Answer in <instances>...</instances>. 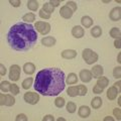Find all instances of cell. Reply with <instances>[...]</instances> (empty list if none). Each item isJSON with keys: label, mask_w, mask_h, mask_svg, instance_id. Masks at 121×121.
<instances>
[{"label": "cell", "mask_w": 121, "mask_h": 121, "mask_svg": "<svg viewBox=\"0 0 121 121\" xmlns=\"http://www.w3.org/2000/svg\"><path fill=\"white\" fill-rule=\"evenodd\" d=\"M5 74H6V68L4 67L3 64H0V75L4 76Z\"/></svg>", "instance_id": "cell-41"}, {"label": "cell", "mask_w": 121, "mask_h": 121, "mask_svg": "<svg viewBox=\"0 0 121 121\" xmlns=\"http://www.w3.org/2000/svg\"><path fill=\"white\" fill-rule=\"evenodd\" d=\"M78 91H79V96H85L87 92H88V89H87V87L85 85H79Z\"/></svg>", "instance_id": "cell-32"}, {"label": "cell", "mask_w": 121, "mask_h": 121, "mask_svg": "<svg viewBox=\"0 0 121 121\" xmlns=\"http://www.w3.org/2000/svg\"><path fill=\"white\" fill-rule=\"evenodd\" d=\"M35 29L39 31L40 35H48L51 31V24L48 22H44V21H36V23L35 25Z\"/></svg>", "instance_id": "cell-4"}, {"label": "cell", "mask_w": 121, "mask_h": 121, "mask_svg": "<svg viewBox=\"0 0 121 121\" xmlns=\"http://www.w3.org/2000/svg\"><path fill=\"white\" fill-rule=\"evenodd\" d=\"M79 77H80L81 81L84 82V83H89L91 80H92L93 76H92V73L91 71L89 70H82L79 74Z\"/></svg>", "instance_id": "cell-10"}, {"label": "cell", "mask_w": 121, "mask_h": 121, "mask_svg": "<svg viewBox=\"0 0 121 121\" xmlns=\"http://www.w3.org/2000/svg\"><path fill=\"white\" fill-rule=\"evenodd\" d=\"M58 121H66L65 118H62V117H60V118H58Z\"/></svg>", "instance_id": "cell-48"}, {"label": "cell", "mask_w": 121, "mask_h": 121, "mask_svg": "<svg viewBox=\"0 0 121 121\" xmlns=\"http://www.w3.org/2000/svg\"><path fill=\"white\" fill-rule=\"evenodd\" d=\"M32 82H33V79L32 78H27V79H25V80L22 82V88L25 89V90H28L30 87H31L32 85Z\"/></svg>", "instance_id": "cell-27"}, {"label": "cell", "mask_w": 121, "mask_h": 121, "mask_svg": "<svg viewBox=\"0 0 121 121\" xmlns=\"http://www.w3.org/2000/svg\"><path fill=\"white\" fill-rule=\"evenodd\" d=\"M9 3L13 7H19L21 4V1L20 0H9Z\"/></svg>", "instance_id": "cell-38"}, {"label": "cell", "mask_w": 121, "mask_h": 121, "mask_svg": "<svg viewBox=\"0 0 121 121\" xmlns=\"http://www.w3.org/2000/svg\"><path fill=\"white\" fill-rule=\"evenodd\" d=\"M35 89L43 96H56L65 89V74L58 68H48L37 73Z\"/></svg>", "instance_id": "cell-1"}, {"label": "cell", "mask_w": 121, "mask_h": 121, "mask_svg": "<svg viewBox=\"0 0 121 121\" xmlns=\"http://www.w3.org/2000/svg\"><path fill=\"white\" fill-rule=\"evenodd\" d=\"M50 4L52 5L54 7H56V6H59L60 4V0H51L50 1Z\"/></svg>", "instance_id": "cell-42"}, {"label": "cell", "mask_w": 121, "mask_h": 121, "mask_svg": "<svg viewBox=\"0 0 121 121\" xmlns=\"http://www.w3.org/2000/svg\"><path fill=\"white\" fill-rule=\"evenodd\" d=\"M9 91L12 93V95H17V94L19 93V88H18V86L16 84H11Z\"/></svg>", "instance_id": "cell-33"}, {"label": "cell", "mask_w": 121, "mask_h": 121, "mask_svg": "<svg viewBox=\"0 0 121 121\" xmlns=\"http://www.w3.org/2000/svg\"><path fill=\"white\" fill-rule=\"evenodd\" d=\"M37 33L35 26L26 22H18L9 28L7 43L14 51L24 52L30 51L36 44Z\"/></svg>", "instance_id": "cell-2"}, {"label": "cell", "mask_w": 121, "mask_h": 121, "mask_svg": "<svg viewBox=\"0 0 121 121\" xmlns=\"http://www.w3.org/2000/svg\"><path fill=\"white\" fill-rule=\"evenodd\" d=\"M103 88H101V87H99L98 85H95L94 86V88H93V92L95 93V94H101L102 92H103Z\"/></svg>", "instance_id": "cell-39"}, {"label": "cell", "mask_w": 121, "mask_h": 121, "mask_svg": "<svg viewBox=\"0 0 121 121\" xmlns=\"http://www.w3.org/2000/svg\"><path fill=\"white\" fill-rule=\"evenodd\" d=\"M60 16H62L63 18L69 19V18H71L72 16H73L74 11L72 10L70 7H68L67 5H65V6L60 7Z\"/></svg>", "instance_id": "cell-9"}, {"label": "cell", "mask_w": 121, "mask_h": 121, "mask_svg": "<svg viewBox=\"0 0 121 121\" xmlns=\"http://www.w3.org/2000/svg\"><path fill=\"white\" fill-rule=\"evenodd\" d=\"M118 105H121V97H118Z\"/></svg>", "instance_id": "cell-49"}, {"label": "cell", "mask_w": 121, "mask_h": 121, "mask_svg": "<svg viewBox=\"0 0 121 121\" xmlns=\"http://www.w3.org/2000/svg\"><path fill=\"white\" fill-rule=\"evenodd\" d=\"M103 2H104V3H108V2H110V0H104Z\"/></svg>", "instance_id": "cell-50"}, {"label": "cell", "mask_w": 121, "mask_h": 121, "mask_svg": "<svg viewBox=\"0 0 121 121\" xmlns=\"http://www.w3.org/2000/svg\"><path fill=\"white\" fill-rule=\"evenodd\" d=\"M109 18L112 21H118L121 18V8L120 7H114L109 13Z\"/></svg>", "instance_id": "cell-8"}, {"label": "cell", "mask_w": 121, "mask_h": 121, "mask_svg": "<svg viewBox=\"0 0 121 121\" xmlns=\"http://www.w3.org/2000/svg\"><path fill=\"white\" fill-rule=\"evenodd\" d=\"M56 43V40L52 36H45L41 39V44L44 45V47H54Z\"/></svg>", "instance_id": "cell-15"}, {"label": "cell", "mask_w": 121, "mask_h": 121, "mask_svg": "<svg viewBox=\"0 0 121 121\" xmlns=\"http://www.w3.org/2000/svg\"><path fill=\"white\" fill-rule=\"evenodd\" d=\"M78 114L81 118H87V117H89L91 114V109L88 106H81V107L79 108Z\"/></svg>", "instance_id": "cell-14"}, {"label": "cell", "mask_w": 121, "mask_h": 121, "mask_svg": "<svg viewBox=\"0 0 121 121\" xmlns=\"http://www.w3.org/2000/svg\"><path fill=\"white\" fill-rule=\"evenodd\" d=\"M82 58L84 59L86 64L88 65H93L98 60V54L90 48H85L82 52Z\"/></svg>", "instance_id": "cell-3"}, {"label": "cell", "mask_w": 121, "mask_h": 121, "mask_svg": "<svg viewBox=\"0 0 121 121\" xmlns=\"http://www.w3.org/2000/svg\"><path fill=\"white\" fill-rule=\"evenodd\" d=\"M22 20H24L26 23H30V22L35 20V14L31 13V12L26 13V14H24L23 16H22Z\"/></svg>", "instance_id": "cell-23"}, {"label": "cell", "mask_w": 121, "mask_h": 121, "mask_svg": "<svg viewBox=\"0 0 121 121\" xmlns=\"http://www.w3.org/2000/svg\"><path fill=\"white\" fill-rule=\"evenodd\" d=\"M68 7H70V8L72 9L75 12L76 10H77V4H76V3L74 2V1H68L67 2V4H66Z\"/></svg>", "instance_id": "cell-36"}, {"label": "cell", "mask_w": 121, "mask_h": 121, "mask_svg": "<svg viewBox=\"0 0 121 121\" xmlns=\"http://www.w3.org/2000/svg\"><path fill=\"white\" fill-rule=\"evenodd\" d=\"M118 93H119V91L117 90L116 87H114V86L110 87V88L108 89V91H107V98L109 100H114V99H116Z\"/></svg>", "instance_id": "cell-16"}, {"label": "cell", "mask_w": 121, "mask_h": 121, "mask_svg": "<svg viewBox=\"0 0 121 121\" xmlns=\"http://www.w3.org/2000/svg\"><path fill=\"white\" fill-rule=\"evenodd\" d=\"M16 121H26L27 120V117H26L24 114H18L16 116V118H15Z\"/></svg>", "instance_id": "cell-40"}, {"label": "cell", "mask_w": 121, "mask_h": 121, "mask_svg": "<svg viewBox=\"0 0 121 121\" xmlns=\"http://www.w3.org/2000/svg\"><path fill=\"white\" fill-rule=\"evenodd\" d=\"M76 109H77V106H76L74 102H69V103L67 104V111L69 113L76 112Z\"/></svg>", "instance_id": "cell-31"}, {"label": "cell", "mask_w": 121, "mask_h": 121, "mask_svg": "<svg viewBox=\"0 0 121 121\" xmlns=\"http://www.w3.org/2000/svg\"><path fill=\"white\" fill-rule=\"evenodd\" d=\"M77 56V52L75 50H65L62 52V58L66 60H72Z\"/></svg>", "instance_id": "cell-13"}, {"label": "cell", "mask_w": 121, "mask_h": 121, "mask_svg": "<svg viewBox=\"0 0 121 121\" xmlns=\"http://www.w3.org/2000/svg\"><path fill=\"white\" fill-rule=\"evenodd\" d=\"M23 71H24V73L25 74H27V75H32L33 73L35 72V66L33 65L32 63H26L24 64V66H23Z\"/></svg>", "instance_id": "cell-17"}, {"label": "cell", "mask_w": 121, "mask_h": 121, "mask_svg": "<svg viewBox=\"0 0 121 121\" xmlns=\"http://www.w3.org/2000/svg\"><path fill=\"white\" fill-rule=\"evenodd\" d=\"M39 16H40L41 18H43V19H50V18H51V14L47 13L43 8H41V9L39 10Z\"/></svg>", "instance_id": "cell-35"}, {"label": "cell", "mask_w": 121, "mask_h": 121, "mask_svg": "<svg viewBox=\"0 0 121 121\" xmlns=\"http://www.w3.org/2000/svg\"><path fill=\"white\" fill-rule=\"evenodd\" d=\"M27 8L31 11H35L39 8V2L36 0H29L27 1Z\"/></svg>", "instance_id": "cell-25"}, {"label": "cell", "mask_w": 121, "mask_h": 121, "mask_svg": "<svg viewBox=\"0 0 121 121\" xmlns=\"http://www.w3.org/2000/svg\"><path fill=\"white\" fill-rule=\"evenodd\" d=\"M91 35H92V36L93 37H99V36H101V35H102V28L100 27V26H94V27L91 29Z\"/></svg>", "instance_id": "cell-24"}, {"label": "cell", "mask_w": 121, "mask_h": 121, "mask_svg": "<svg viewBox=\"0 0 121 121\" xmlns=\"http://www.w3.org/2000/svg\"><path fill=\"white\" fill-rule=\"evenodd\" d=\"M23 99L26 103H28L30 105H35L39 101V95L35 92H27L24 94Z\"/></svg>", "instance_id": "cell-5"}, {"label": "cell", "mask_w": 121, "mask_h": 121, "mask_svg": "<svg viewBox=\"0 0 121 121\" xmlns=\"http://www.w3.org/2000/svg\"><path fill=\"white\" fill-rule=\"evenodd\" d=\"M113 77L115 79H120L121 77V68L120 67H116L113 70Z\"/></svg>", "instance_id": "cell-34"}, {"label": "cell", "mask_w": 121, "mask_h": 121, "mask_svg": "<svg viewBox=\"0 0 121 121\" xmlns=\"http://www.w3.org/2000/svg\"><path fill=\"white\" fill-rule=\"evenodd\" d=\"M91 73H92L93 78H97V79L100 78V77H102V75H103V73H104L103 67H102L101 65H96V66H94Z\"/></svg>", "instance_id": "cell-12"}, {"label": "cell", "mask_w": 121, "mask_h": 121, "mask_svg": "<svg viewBox=\"0 0 121 121\" xmlns=\"http://www.w3.org/2000/svg\"><path fill=\"white\" fill-rule=\"evenodd\" d=\"M96 85H98L99 87H101V88H103V89L106 88V87L109 85L108 78H106V77H100V78H98Z\"/></svg>", "instance_id": "cell-20"}, {"label": "cell", "mask_w": 121, "mask_h": 121, "mask_svg": "<svg viewBox=\"0 0 121 121\" xmlns=\"http://www.w3.org/2000/svg\"><path fill=\"white\" fill-rule=\"evenodd\" d=\"M120 85H121V82L118 81V82H116L115 84H114V87H116V88H118V91H120Z\"/></svg>", "instance_id": "cell-45"}, {"label": "cell", "mask_w": 121, "mask_h": 121, "mask_svg": "<svg viewBox=\"0 0 121 121\" xmlns=\"http://www.w3.org/2000/svg\"><path fill=\"white\" fill-rule=\"evenodd\" d=\"M0 99H1V102H0V105L3 106H12L15 103V99L12 95H4V94H1L0 95Z\"/></svg>", "instance_id": "cell-7"}, {"label": "cell", "mask_w": 121, "mask_h": 121, "mask_svg": "<svg viewBox=\"0 0 121 121\" xmlns=\"http://www.w3.org/2000/svg\"><path fill=\"white\" fill-rule=\"evenodd\" d=\"M108 120L113 121V120H114V118H112V117H110V116H107V117H105V118H104V121H108Z\"/></svg>", "instance_id": "cell-46"}, {"label": "cell", "mask_w": 121, "mask_h": 121, "mask_svg": "<svg viewBox=\"0 0 121 121\" xmlns=\"http://www.w3.org/2000/svg\"><path fill=\"white\" fill-rule=\"evenodd\" d=\"M84 33H85L84 28L80 25L74 26L73 29H72V35L76 37V39H81V37H83L84 36Z\"/></svg>", "instance_id": "cell-11"}, {"label": "cell", "mask_w": 121, "mask_h": 121, "mask_svg": "<svg viewBox=\"0 0 121 121\" xmlns=\"http://www.w3.org/2000/svg\"><path fill=\"white\" fill-rule=\"evenodd\" d=\"M110 36L113 37V39H120V29L118 27H113L110 30Z\"/></svg>", "instance_id": "cell-26"}, {"label": "cell", "mask_w": 121, "mask_h": 121, "mask_svg": "<svg viewBox=\"0 0 121 121\" xmlns=\"http://www.w3.org/2000/svg\"><path fill=\"white\" fill-rule=\"evenodd\" d=\"M20 73H21L20 67L18 65H12L10 67V71H9V79L12 80L13 82L18 81L20 77Z\"/></svg>", "instance_id": "cell-6"}, {"label": "cell", "mask_w": 121, "mask_h": 121, "mask_svg": "<svg viewBox=\"0 0 121 121\" xmlns=\"http://www.w3.org/2000/svg\"><path fill=\"white\" fill-rule=\"evenodd\" d=\"M93 21H94V20H93L90 16H88V15H85V16H83V17L81 18V23H82V25L84 26L85 28L91 27V26H92V24H93Z\"/></svg>", "instance_id": "cell-18"}, {"label": "cell", "mask_w": 121, "mask_h": 121, "mask_svg": "<svg viewBox=\"0 0 121 121\" xmlns=\"http://www.w3.org/2000/svg\"><path fill=\"white\" fill-rule=\"evenodd\" d=\"M10 83L8 81H3L1 82V84H0V89H1L2 92H8L9 89H10Z\"/></svg>", "instance_id": "cell-29"}, {"label": "cell", "mask_w": 121, "mask_h": 121, "mask_svg": "<svg viewBox=\"0 0 121 121\" xmlns=\"http://www.w3.org/2000/svg\"><path fill=\"white\" fill-rule=\"evenodd\" d=\"M113 114H114V116L117 118V120L121 119V110H120V108H115L114 110H113Z\"/></svg>", "instance_id": "cell-37"}, {"label": "cell", "mask_w": 121, "mask_h": 121, "mask_svg": "<svg viewBox=\"0 0 121 121\" xmlns=\"http://www.w3.org/2000/svg\"><path fill=\"white\" fill-rule=\"evenodd\" d=\"M78 82V77L75 73H71L69 74V76L67 77V83L69 85H74V84H77Z\"/></svg>", "instance_id": "cell-22"}, {"label": "cell", "mask_w": 121, "mask_h": 121, "mask_svg": "<svg viewBox=\"0 0 121 121\" xmlns=\"http://www.w3.org/2000/svg\"><path fill=\"white\" fill-rule=\"evenodd\" d=\"M43 9L47 13L51 14V13H52V12L55 11V7L52 6V5H51V4H50V2H47V3H44V4H43Z\"/></svg>", "instance_id": "cell-28"}, {"label": "cell", "mask_w": 121, "mask_h": 121, "mask_svg": "<svg viewBox=\"0 0 121 121\" xmlns=\"http://www.w3.org/2000/svg\"><path fill=\"white\" fill-rule=\"evenodd\" d=\"M120 59H121V54H119V55H118V56H117V62H118L119 64L121 63V60H120Z\"/></svg>", "instance_id": "cell-47"}, {"label": "cell", "mask_w": 121, "mask_h": 121, "mask_svg": "<svg viewBox=\"0 0 121 121\" xmlns=\"http://www.w3.org/2000/svg\"><path fill=\"white\" fill-rule=\"evenodd\" d=\"M55 118L52 115H45L43 118V121H54Z\"/></svg>", "instance_id": "cell-43"}, {"label": "cell", "mask_w": 121, "mask_h": 121, "mask_svg": "<svg viewBox=\"0 0 121 121\" xmlns=\"http://www.w3.org/2000/svg\"><path fill=\"white\" fill-rule=\"evenodd\" d=\"M114 47H115L116 48H118V50L121 48V40H120V39H115V41H114Z\"/></svg>", "instance_id": "cell-44"}, {"label": "cell", "mask_w": 121, "mask_h": 121, "mask_svg": "<svg viewBox=\"0 0 121 121\" xmlns=\"http://www.w3.org/2000/svg\"><path fill=\"white\" fill-rule=\"evenodd\" d=\"M67 94L70 97H76L79 95V91H78V86H72L69 87L67 90Z\"/></svg>", "instance_id": "cell-21"}, {"label": "cell", "mask_w": 121, "mask_h": 121, "mask_svg": "<svg viewBox=\"0 0 121 121\" xmlns=\"http://www.w3.org/2000/svg\"><path fill=\"white\" fill-rule=\"evenodd\" d=\"M102 104H103V100L101 99V97H95L93 98L92 102H91V105H92L93 109H99Z\"/></svg>", "instance_id": "cell-19"}, {"label": "cell", "mask_w": 121, "mask_h": 121, "mask_svg": "<svg viewBox=\"0 0 121 121\" xmlns=\"http://www.w3.org/2000/svg\"><path fill=\"white\" fill-rule=\"evenodd\" d=\"M55 105L58 108H62L65 106V99L63 97H58L55 100Z\"/></svg>", "instance_id": "cell-30"}]
</instances>
